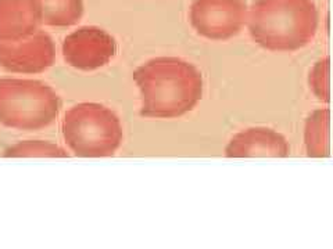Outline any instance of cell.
<instances>
[{"instance_id":"cell-1","label":"cell","mask_w":333,"mask_h":249,"mask_svg":"<svg viewBox=\"0 0 333 249\" xmlns=\"http://www.w3.org/2000/svg\"><path fill=\"white\" fill-rule=\"evenodd\" d=\"M140 90V115L172 119L190 112L203 95V76L193 64L178 57L148 60L133 72Z\"/></svg>"},{"instance_id":"cell-2","label":"cell","mask_w":333,"mask_h":249,"mask_svg":"<svg viewBox=\"0 0 333 249\" xmlns=\"http://www.w3.org/2000/svg\"><path fill=\"white\" fill-rule=\"evenodd\" d=\"M253 40L269 51H296L311 42L318 29L312 0H255L247 11Z\"/></svg>"},{"instance_id":"cell-3","label":"cell","mask_w":333,"mask_h":249,"mask_svg":"<svg viewBox=\"0 0 333 249\" xmlns=\"http://www.w3.org/2000/svg\"><path fill=\"white\" fill-rule=\"evenodd\" d=\"M61 133L71 152L81 158L111 156L124 137L119 118L99 102L71 107L61 122Z\"/></svg>"},{"instance_id":"cell-4","label":"cell","mask_w":333,"mask_h":249,"mask_svg":"<svg viewBox=\"0 0 333 249\" xmlns=\"http://www.w3.org/2000/svg\"><path fill=\"white\" fill-rule=\"evenodd\" d=\"M61 100L42 80L0 78V125L36 132L58 118Z\"/></svg>"},{"instance_id":"cell-5","label":"cell","mask_w":333,"mask_h":249,"mask_svg":"<svg viewBox=\"0 0 333 249\" xmlns=\"http://www.w3.org/2000/svg\"><path fill=\"white\" fill-rule=\"evenodd\" d=\"M244 0H194L190 6V24L210 40H228L236 36L247 22Z\"/></svg>"},{"instance_id":"cell-6","label":"cell","mask_w":333,"mask_h":249,"mask_svg":"<svg viewBox=\"0 0 333 249\" xmlns=\"http://www.w3.org/2000/svg\"><path fill=\"white\" fill-rule=\"evenodd\" d=\"M56 61V44L37 29L18 40H0V67L13 74H42Z\"/></svg>"},{"instance_id":"cell-7","label":"cell","mask_w":333,"mask_h":249,"mask_svg":"<svg viewBox=\"0 0 333 249\" xmlns=\"http://www.w3.org/2000/svg\"><path fill=\"white\" fill-rule=\"evenodd\" d=\"M117 51L114 37L97 27H82L63 42V57L69 67L79 71H95L111 61Z\"/></svg>"},{"instance_id":"cell-8","label":"cell","mask_w":333,"mask_h":249,"mask_svg":"<svg viewBox=\"0 0 333 249\" xmlns=\"http://www.w3.org/2000/svg\"><path fill=\"white\" fill-rule=\"evenodd\" d=\"M289 143L280 133L268 127H250L235 134L225 148L228 158H285Z\"/></svg>"},{"instance_id":"cell-9","label":"cell","mask_w":333,"mask_h":249,"mask_svg":"<svg viewBox=\"0 0 333 249\" xmlns=\"http://www.w3.org/2000/svg\"><path fill=\"white\" fill-rule=\"evenodd\" d=\"M42 24L39 0H0V40H18Z\"/></svg>"},{"instance_id":"cell-10","label":"cell","mask_w":333,"mask_h":249,"mask_svg":"<svg viewBox=\"0 0 333 249\" xmlns=\"http://www.w3.org/2000/svg\"><path fill=\"white\" fill-rule=\"evenodd\" d=\"M307 155L311 158L330 156V109L314 111L307 118L304 127Z\"/></svg>"},{"instance_id":"cell-11","label":"cell","mask_w":333,"mask_h":249,"mask_svg":"<svg viewBox=\"0 0 333 249\" xmlns=\"http://www.w3.org/2000/svg\"><path fill=\"white\" fill-rule=\"evenodd\" d=\"M39 4L42 24L47 27H72L83 15V0H39Z\"/></svg>"},{"instance_id":"cell-12","label":"cell","mask_w":333,"mask_h":249,"mask_svg":"<svg viewBox=\"0 0 333 249\" xmlns=\"http://www.w3.org/2000/svg\"><path fill=\"white\" fill-rule=\"evenodd\" d=\"M6 158H65L68 152L58 144L46 140H24L4 149Z\"/></svg>"},{"instance_id":"cell-13","label":"cell","mask_w":333,"mask_h":249,"mask_svg":"<svg viewBox=\"0 0 333 249\" xmlns=\"http://www.w3.org/2000/svg\"><path fill=\"white\" fill-rule=\"evenodd\" d=\"M310 87L323 102L330 101V58L319 60L310 72Z\"/></svg>"}]
</instances>
